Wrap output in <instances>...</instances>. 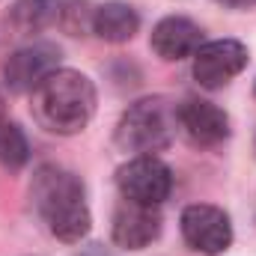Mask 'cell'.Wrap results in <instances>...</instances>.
Wrapping results in <instances>:
<instances>
[{"label":"cell","mask_w":256,"mask_h":256,"mask_svg":"<svg viewBox=\"0 0 256 256\" xmlns=\"http://www.w3.org/2000/svg\"><path fill=\"white\" fill-rule=\"evenodd\" d=\"M140 30V18L128 3H104L92 12V33L104 42H128Z\"/></svg>","instance_id":"11"},{"label":"cell","mask_w":256,"mask_h":256,"mask_svg":"<svg viewBox=\"0 0 256 256\" xmlns=\"http://www.w3.org/2000/svg\"><path fill=\"white\" fill-rule=\"evenodd\" d=\"M224 6H230V9H250L256 6V0H220Z\"/></svg>","instance_id":"14"},{"label":"cell","mask_w":256,"mask_h":256,"mask_svg":"<svg viewBox=\"0 0 256 256\" xmlns=\"http://www.w3.org/2000/svg\"><path fill=\"white\" fill-rule=\"evenodd\" d=\"M30 114L51 134H78L96 114V86L80 72L57 68L33 90Z\"/></svg>","instance_id":"1"},{"label":"cell","mask_w":256,"mask_h":256,"mask_svg":"<svg viewBox=\"0 0 256 256\" xmlns=\"http://www.w3.org/2000/svg\"><path fill=\"white\" fill-rule=\"evenodd\" d=\"M179 128L194 146L212 149L230 137V116L212 102L188 98L185 104H179Z\"/></svg>","instance_id":"9"},{"label":"cell","mask_w":256,"mask_h":256,"mask_svg":"<svg viewBox=\"0 0 256 256\" xmlns=\"http://www.w3.org/2000/svg\"><path fill=\"white\" fill-rule=\"evenodd\" d=\"M30 158V143L15 122H0V164L6 170H21Z\"/></svg>","instance_id":"13"},{"label":"cell","mask_w":256,"mask_h":256,"mask_svg":"<svg viewBox=\"0 0 256 256\" xmlns=\"http://www.w3.org/2000/svg\"><path fill=\"white\" fill-rule=\"evenodd\" d=\"M3 116H6V102H3V92H0V122H3Z\"/></svg>","instance_id":"15"},{"label":"cell","mask_w":256,"mask_h":256,"mask_svg":"<svg viewBox=\"0 0 256 256\" xmlns=\"http://www.w3.org/2000/svg\"><path fill=\"white\" fill-rule=\"evenodd\" d=\"M161 236V214L158 206L122 200L114 212V242L126 250H143Z\"/></svg>","instance_id":"8"},{"label":"cell","mask_w":256,"mask_h":256,"mask_svg":"<svg viewBox=\"0 0 256 256\" xmlns=\"http://www.w3.org/2000/svg\"><path fill=\"white\" fill-rule=\"evenodd\" d=\"M57 63H60V48L57 45L30 42L6 60L3 74H6V84H9L12 92H33L51 72H57Z\"/></svg>","instance_id":"7"},{"label":"cell","mask_w":256,"mask_h":256,"mask_svg":"<svg viewBox=\"0 0 256 256\" xmlns=\"http://www.w3.org/2000/svg\"><path fill=\"white\" fill-rule=\"evenodd\" d=\"M54 18H57V6L51 0H18L12 6V24L24 36L45 30Z\"/></svg>","instance_id":"12"},{"label":"cell","mask_w":256,"mask_h":256,"mask_svg":"<svg viewBox=\"0 0 256 256\" xmlns=\"http://www.w3.org/2000/svg\"><path fill=\"white\" fill-rule=\"evenodd\" d=\"M248 66V48L236 39H218L206 42L194 54V78L206 90H218L230 84L236 74H242Z\"/></svg>","instance_id":"6"},{"label":"cell","mask_w":256,"mask_h":256,"mask_svg":"<svg viewBox=\"0 0 256 256\" xmlns=\"http://www.w3.org/2000/svg\"><path fill=\"white\" fill-rule=\"evenodd\" d=\"M149 45H152V51H155L161 60H167V63H173V60H188V57L196 54V48L202 45V33H200V27L194 24L191 18L170 15V18H164V21L155 24Z\"/></svg>","instance_id":"10"},{"label":"cell","mask_w":256,"mask_h":256,"mask_svg":"<svg viewBox=\"0 0 256 256\" xmlns=\"http://www.w3.org/2000/svg\"><path fill=\"white\" fill-rule=\"evenodd\" d=\"M182 224V236L185 242L191 244L194 250L206 256H218L224 254L230 244H232V224H230V214L218 206H206V202H196L188 206L179 218Z\"/></svg>","instance_id":"5"},{"label":"cell","mask_w":256,"mask_h":256,"mask_svg":"<svg viewBox=\"0 0 256 256\" xmlns=\"http://www.w3.org/2000/svg\"><path fill=\"white\" fill-rule=\"evenodd\" d=\"M176 128H179V108H173L161 96L143 98L122 114L116 126V146L122 152L152 155L173 143Z\"/></svg>","instance_id":"3"},{"label":"cell","mask_w":256,"mask_h":256,"mask_svg":"<svg viewBox=\"0 0 256 256\" xmlns=\"http://www.w3.org/2000/svg\"><path fill=\"white\" fill-rule=\"evenodd\" d=\"M116 188L122 200L161 206L173 191V170L155 155H137L116 170Z\"/></svg>","instance_id":"4"},{"label":"cell","mask_w":256,"mask_h":256,"mask_svg":"<svg viewBox=\"0 0 256 256\" xmlns=\"http://www.w3.org/2000/svg\"><path fill=\"white\" fill-rule=\"evenodd\" d=\"M33 202L51 236H57L60 242H80L90 232V206L74 173L57 164H42L33 173Z\"/></svg>","instance_id":"2"}]
</instances>
